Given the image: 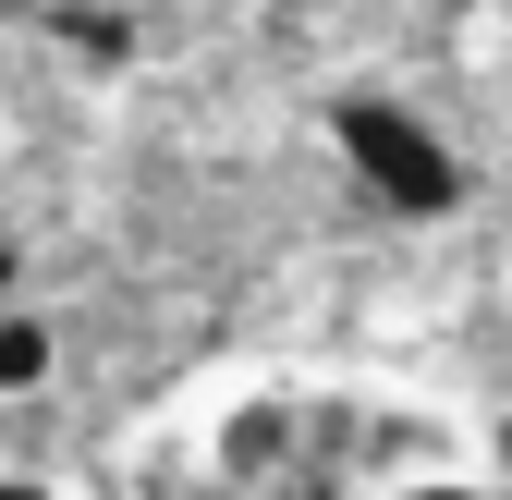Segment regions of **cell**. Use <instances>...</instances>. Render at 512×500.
<instances>
[{
	"instance_id": "7a4b0ae2",
	"label": "cell",
	"mask_w": 512,
	"mask_h": 500,
	"mask_svg": "<svg viewBox=\"0 0 512 500\" xmlns=\"http://www.w3.org/2000/svg\"><path fill=\"white\" fill-rule=\"evenodd\" d=\"M293 464H317V403H293V391H232L208 415V488L220 500H269Z\"/></svg>"
},
{
	"instance_id": "52a82bcc",
	"label": "cell",
	"mask_w": 512,
	"mask_h": 500,
	"mask_svg": "<svg viewBox=\"0 0 512 500\" xmlns=\"http://www.w3.org/2000/svg\"><path fill=\"white\" fill-rule=\"evenodd\" d=\"M488 464H500V488H512V403H500V427H488Z\"/></svg>"
},
{
	"instance_id": "3957f363",
	"label": "cell",
	"mask_w": 512,
	"mask_h": 500,
	"mask_svg": "<svg viewBox=\"0 0 512 500\" xmlns=\"http://www.w3.org/2000/svg\"><path fill=\"white\" fill-rule=\"evenodd\" d=\"M61 366V330L37 318V305H0V403H37Z\"/></svg>"
},
{
	"instance_id": "277c9868",
	"label": "cell",
	"mask_w": 512,
	"mask_h": 500,
	"mask_svg": "<svg viewBox=\"0 0 512 500\" xmlns=\"http://www.w3.org/2000/svg\"><path fill=\"white\" fill-rule=\"evenodd\" d=\"M37 25L74 49V61H98V74H110V61H135V13H110V0H49Z\"/></svg>"
},
{
	"instance_id": "6da1fadb",
	"label": "cell",
	"mask_w": 512,
	"mask_h": 500,
	"mask_svg": "<svg viewBox=\"0 0 512 500\" xmlns=\"http://www.w3.org/2000/svg\"><path fill=\"white\" fill-rule=\"evenodd\" d=\"M330 147H342V171H354L391 220H452V208H464V159H452V135H439L427 110L378 98V86H342V98H330Z\"/></svg>"
},
{
	"instance_id": "ba28073f",
	"label": "cell",
	"mask_w": 512,
	"mask_h": 500,
	"mask_svg": "<svg viewBox=\"0 0 512 500\" xmlns=\"http://www.w3.org/2000/svg\"><path fill=\"white\" fill-rule=\"evenodd\" d=\"M0 500H61V488L49 476H0Z\"/></svg>"
},
{
	"instance_id": "8992f818",
	"label": "cell",
	"mask_w": 512,
	"mask_h": 500,
	"mask_svg": "<svg viewBox=\"0 0 512 500\" xmlns=\"http://www.w3.org/2000/svg\"><path fill=\"white\" fill-rule=\"evenodd\" d=\"M13 281H25V244H13V232H0V305H25Z\"/></svg>"
},
{
	"instance_id": "5b68a950",
	"label": "cell",
	"mask_w": 512,
	"mask_h": 500,
	"mask_svg": "<svg viewBox=\"0 0 512 500\" xmlns=\"http://www.w3.org/2000/svg\"><path fill=\"white\" fill-rule=\"evenodd\" d=\"M391 500H512L500 476H439V464H415V476H391Z\"/></svg>"
}]
</instances>
